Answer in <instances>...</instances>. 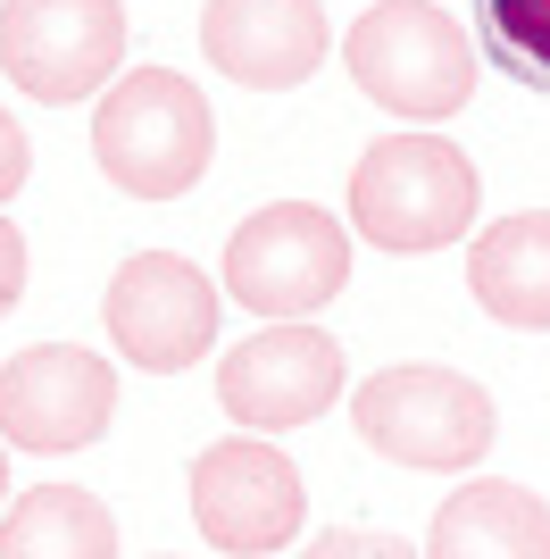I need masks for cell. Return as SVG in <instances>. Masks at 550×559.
I'll return each mask as SVG.
<instances>
[{"label":"cell","mask_w":550,"mask_h":559,"mask_svg":"<svg viewBox=\"0 0 550 559\" xmlns=\"http://www.w3.org/2000/svg\"><path fill=\"white\" fill-rule=\"evenodd\" d=\"M217 151V117H208L201 84H183L176 68H134L100 84V117H92V159L117 192L134 201H176L208 176Z\"/></svg>","instance_id":"1"},{"label":"cell","mask_w":550,"mask_h":559,"mask_svg":"<svg viewBox=\"0 0 550 559\" xmlns=\"http://www.w3.org/2000/svg\"><path fill=\"white\" fill-rule=\"evenodd\" d=\"M476 217V159L442 134H392L350 167V226L375 251H442Z\"/></svg>","instance_id":"2"},{"label":"cell","mask_w":550,"mask_h":559,"mask_svg":"<svg viewBox=\"0 0 550 559\" xmlns=\"http://www.w3.org/2000/svg\"><path fill=\"white\" fill-rule=\"evenodd\" d=\"M343 59L367 100H384L392 117H417V126H434V117L476 100V43L442 17L434 0H375L350 25Z\"/></svg>","instance_id":"3"},{"label":"cell","mask_w":550,"mask_h":559,"mask_svg":"<svg viewBox=\"0 0 550 559\" xmlns=\"http://www.w3.org/2000/svg\"><path fill=\"white\" fill-rule=\"evenodd\" d=\"M350 284V234L318 201H267L226 242V293L275 326H309Z\"/></svg>","instance_id":"4"},{"label":"cell","mask_w":550,"mask_h":559,"mask_svg":"<svg viewBox=\"0 0 550 559\" xmlns=\"http://www.w3.org/2000/svg\"><path fill=\"white\" fill-rule=\"evenodd\" d=\"M350 426L392 467H476L492 451V393L458 368H384L350 393Z\"/></svg>","instance_id":"5"},{"label":"cell","mask_w":550,"mask_h":559,"mask_svg":"<svg viewBox=\"0 0 550 559\" xmlns=\"http://www.w3.org/2000/svg\"><path fill=\"white\" fill-rule=\"evenodd\" d=\"M125 59V0H0V68L34 100H84Z\"/></svg>","instance_id":"6"},{"label":"cell","mask_w":550,"mask_h":559,"mask_svg":"<svg viewBox=\"0 0 550 559\" xmlns=\"http://www.w3.org/2000/svg\"><path fill=\"white\" fill-rule=\"evenodd\" d=\"M192 526L208 551L267 559L300 535V467L267 435H226L192 460Z\"/></svg>","instance_id":"7"},{"label":"cell","mask_w":550,"mask_h":559,"mask_svg":"<svg viewBox=\"0 0 550 559\" xmlns=\"http://www.w3.org/2000/svg\"><path fill=\"white\" fill-rule=\"evenodd\" d=\"M100 318H109L117 359H134V368H151V376H176L217 343V284L176 251H134L109 276Z\"/></svg>","instance_id":"8"},{"label":"cell","mask_w":550,"mask_h":559,"mask_svg":"<svg viewBox=\"0 0 550 559\" xmlns=\"http://www.w3.org/2000/svg\"><path fill=\"white\" fill-rule=\"evenodd\" d=\"M117 418V376L84 343H34L0 368V435L17 451H84Z\"/></svg>","instance_id":"9"},{"label":"cell","mask_w":550,"mask_h":559,"mask_svg":"<svg viewBox=\"0 0 550 559\" xmlns=\"http://www.w3.org/2000/svg\"><path fill=\"white\" fill-rule=\"evenodd\" d=\"M217 401L251 435L309 426L318 409L343 401V343L318 334V326H267V334H251L242 350L217 359Z\"/></svg>","instance_id":"10"},{"label":"cell","mask_w":550,"mask_h":559,"mask_svg":"<svg viewBox=\"0 0 550 559\" xmlns=\"http://www.w3.org/2000/svg\"><path fill=\"white\" fill-rule=\"evenodd\" d=\"M208 59L251 84V93H292L325 59V9L318 0H208L201 9Z\"/></svg>","instance_id":"11"},{"label":"cell","mask_w":550,"mask_h":559,"mask_svg":"<svg viewBox=\"0 0 550 559\" xmlns=\"http://www.w3.org/2000/svg\"><path fill=\"white\" fill-rule=\"evenodd\" d=\"M426 559H550V501L501 476H476L434 510Z\"/></svg>","instance_id":"12"},{"label":"cell","mask_w":550,"mask_h":559,"mask_svg":"<svg viewBox=\"0 0 550 559\" xmlns=\"http://www.w3.org/2000/svg\"><path fill=\"white\" fill-rule=\"evenodd\" d=\"M467 293L483 301V318L517 334H550V210H517L483 226L467 251Z\"/></svg>","instance_id":"13"},{"label":"cell","mask_w":550,"mask_h":559,"mask_svg":"<svg viewBox=\"0 0 550 559\" xmlns=\"http://www.w3.org/2000/svg\"><path fill=\"white\" fill-rule=\"evenodd\" d=\"M0 559H117V518L84 485L17 492L0 518Z\"/></svg>","instance_id":"14"},{"label":"cell","mask_w":550,"mask_h":559,"mask_svg":"<svg viewBox=\"0 0 550 559\" xmlns=\"http://www.w3.org/2000/svg\"><path fill=\"white\" fill-rule=\"evenodd\" d=\"M476 25H483V50L509 75L550 93V0H476Z\"/></svg>","instance_id":"15"},{"label":"cell","mask_w":550,"mask_h":559,"mask_svg":"<svg viewBox=\"0 0 550 559\" xmlns=\"http://www.w3.org/2000/svg\"><path fill=\"white\" fill-rule=\"evenodd\" d=\"M300 559H417L400 535H367V526H334V535H318Z\"/></svg>","instance_id":"16"},{"label":"cell","mask_w":550,"mask_h":559,"mask_svg":"<svg viewBox=\"0 0 550 559\" xmlns=\"http://www.w3.org/2000/svg\"><path fill=\"white\" fill-rule=\"evenodd\" d=\"M25 167H34V151H25V126L0 109V201H17V192H25Z\"/></svg>","instance_id":"17"},{"label":"cell","mask_w":550,"mask_h":559,"mask_svg":"<svg viewBox=\"0 0 550 559\" xmlns=\"http://www.w3.org/2000/svg\"><path fill=\"white\" fill-rule=\"evenodd\" d=\"M17 293H25V234L0 217V318L17 309Z\"/></svg>","instance_id":"18"},{"label":"cell","mask_w":550,"mask_h":559,"mask_svg":"<svg viewBox=\"0 0 550 559\" xmlns=\"http://www.w3.org/2000/svg\"><path fill=\"white\" fill-rule=\"evenodd\" d=\"M0 492H9V451H0Z\"/></svg>","instance_id":"19"}]
</instances>
